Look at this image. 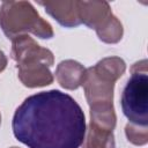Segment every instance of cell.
I'll return each instance as SVG.
<instances>
[{"instance_id": "cell-17", "label": "cell", "mask_w": 148, "mask_h": 148, "mask_svg": "<svg viewBox=\"0 0 148 148\" xmlns=\"http://www.w3.org/2000/svg\"><path fill=\"white\" fill-rule=\"evenodd\" d=\"M12 148H18V147H12Z\"/></svg>"}, {"instance_id": "cell-12", "label": "cell", "mask_w": 148, "mask_h": 148, "mask_svg": "<svg viewBox=\"0 0 148 148\" xmlns=\"http://www.w3.org/2000/svg\"><path fill=\"white\" fill-rule=\"evenodd\" d=\"M123 24L120 21L112 14L99 28L96 29V34L98 38L109 44L118 43L123 37Z\"/></svg>"}, {"instance_id": "cell-3", "label": "cell", "mask_w": 148, "mask_h": 148, "mask_svg": "<svg viewBox=\"0 0 148 148\" xmlns=\"http://www.w3.org/2000/svg\"><path fill=\"white\" fill-rule=\"evenodd\" d=\"M120 104L124 114L132 124L148 125V76L147 60L142 59L131 67V77L121 92Z\"/></svg>"}, {"instance_id": "cell-6", "label": "cell", "mask_w": 148, "mask_h": 148, "mask_svg": "<svg viewBox=\"0 0 148 148\" xmlns=\"http://www.w3.org/2000/svg\"><path fill=\"white\" fill-rule=\"evenodd\" d=\"M38 3L43 6L46 13L51 15L59 24L66 28H73L81 24L77 1H40Z\"/></svg>"}, {"instance_id": "cell-16", "label": "cell", "mask_w": 148, "mask_h": 148, "mask_svg": "<svg viewBox=\"0 0 148 148\" xmlns=\"http://www.w3.org/2000/svg\"><path fill=\"white\" fill-rule=\"evenodd\" d=\"M0 124H1V114H0Z\"/></svg>"}, {"instance_id": "cell-5", "label": "cell", "mask_w": 148, "mask_h": 148, "mask_svg": "<svg viewBox=\"0 0 148 148\" xmlns=\"http://www.w3.org/2000/svg\"><path fill=\"white\" fill-rule=\"evenodd\" d=\"M12 58L17 65L42 62L47 67L53 65V53L39 46L31 37L28 35H22L12 39Z\"/></svg>"}, {"instance_id": "cell-8", "label": "cell", "mask_w": 148, "mask_h": 148, "mask_svg": "<svg viewBox=\"0 0 148 148\" xmlns=\"http://www.w3.org/2000/svg\"><path fill=\"white\" fill-rule=\"evenodd\" d=\"M20 81L29 88L44 87L53 82V75L49 67L42 62L16 65Z\"/></svg>"}, {"instance_id": "cell-13", "label": "cell", "mask_w": 148, "mask_h": 148, "mask_svg": "<svg viewBox=\"0 0 148 148\" xmlns=\"http://www.w3.org/2000/svg\"><path fill=\"white\" fill-rule=\"evenodd\" d=\"M94 67L96 71L116 82L125 73L126 64L119 57H108L99 60Z\"/></svg>"}, {"instance_id": "cell-15", "label": "cell", "mask_w": 148, "mask_h": 148, "mask_svg": "<svg viewBox=\"0 0 148 148\" xmlns=\"http://www.w3.org/2000/svg\"><path fill=\"white\" fill-rule=\"evenodd\" d=\"M6 66H7V58H6L5 53L0 50V73L6 68Z\"/></svg>"}, {"instance_id": "cell-1", "label": "cell", "mask_w": 148, "mask_h": 148, "mask_svg": "<svg viewBox=\"0 0 148 148\" xmlns=\"http://www.w3.org/2000/svg\"><path fill=\"white\" fill-rule=\"evenodd\" d=\"M12 128L28 148H80L87 126L77 102L53 89L27 97L15 110Z\"/></svg>"}, {"instance_id": "cell-7", "label": "cell", "mask_w": 148, "mask_h": 148, "mask_svg": "<svg viewBox=\"0 0 148 148\" xmlns=\"http://www.w3.org/2000/svg\"><path fill=\"white\" fill-rule=\"evenodd\" d=\"M77 8L81 23L95 30L112 15L106 1H77Z\"/></svg>"}, {"instance_id": "cell-10", "label": "cell", "mask_w": 148, "mask_h": 148, "mask_svg": "<svg viewBox=\"0 0 148 148\" xmlns=\"http://www.w3.org/2000/svg\"><path fill=\"white\" fill-rule=\"evenodd\" d=\"M81 146L82 148H114L113 133L97 128L89 124Z\"/></svg>"}, {"instance_id": "cell-9", "label": "cell", "mask_w": 148, "mask_h": 148, "mask_svg": "<svg viewBox=\"0 0 148 148\" xmlns=\"http://www.w3.org/2000/svg\"><path fill=\"white\" fill-rule=\"evenodd\" d=\"M86 74V68L75 60H64L56 69V79L58 83L69 90L77 89L82 86Z\"/></svg>"}, {"instance_id": "cell-11", "label": "cell", "mask_w": 148, "mask_h": 148, "mask_svg": "<svg viewBox=\"0 0 148 148\" xmlns=\"http://www.w3.org/2000/svg\"><path fill=\"white\" fill-rule=\"evenodd\" d=\"M116 120L113 105L90 108V124L92 126L112 132L116 126Z\"/></svg>"}, {"instance_id": "cell-4", "label": "cell", "mask_w": 148, "mask_h": 148, "mask_svg": "<svg viewBox=\"0 0 148 148\" xmlns=\"http://www.w3.org/2000/svg\"><path fill=\"white\" fill-rule=\"evenodd\" d=\"M82 86L90 108L113 105L112 99L114 81L101 74L95 69V67L86 69Z\"/></svg>"}, {"instance_id": "cell-2", "label": "cell", "mask_w": 148, "mask_h": 148, "mask_svg": "<svg viewBox=\"0 0 148 148\" xmlns=\"http://www.w3.org/2000/svg\"><path fill=\"white\" fill-rule=\"evenodd\" d=\"M0 27L9 39L27 35L28 32L43 39L53 37L51 24L42 18L28 1L2 2L0 7Z\"/></svg>"}, {"instance_id": "cell-14", "label": "cell", "mask_w": 148, "mask_h": 148, "mask_svg": "<svg viewBox=\"0 0 148 148\" xmlns=\"http://www.w3.org/2000/svg\"><path fill=\"white\" fill-rule=\"evenodd\" d=\"M127 140L135 146H145L148 142V126L128 123L125 127Z\"/></svg>"}]
</instances>
